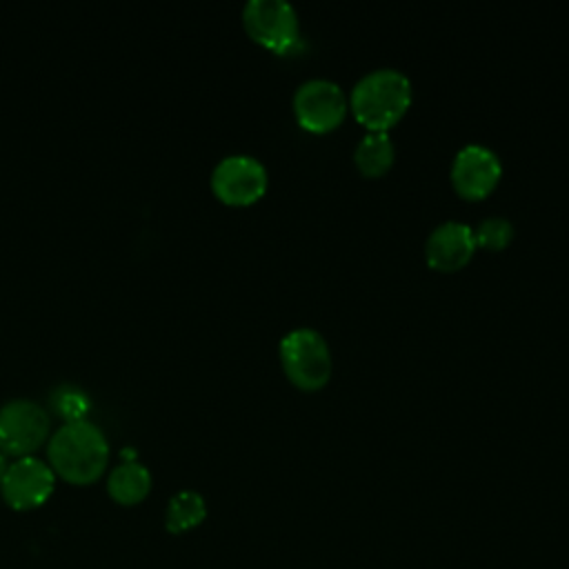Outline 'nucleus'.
Listing matches in <instances>:
<instances>
[{"instance_id": "f257e3e1", "label": "nucleus", "mask_w": 569, "mask_h": 569, "mask_svg": "<svg viewBox=\"0 0 569 569\" xmlns=\"http://www.w3.org/2000/svg\"><path fill=\"white\" fill-rule=\"evenodd\" d=\"M51 469L76 485L93 482L109 460V442L102 429L87 420H67L49 440Z\"/></svg>"}, {"instance_id": "f03ea898", "label": "nucleus", "mask_w": 569, "mask_h": 569, "mask_svg": "<svg viewBox=\"0 0 569 569\" xmlns=\"http://www.w3.org/2000/svg\"><path fill=\"white\" fill-rule=\"evenodd\" d=\"M411 102V80L393 67L367 71L351 87L349 107L369 129L391 127Z\"/></svg>"}, {"instance_id": "7ed1b4c3", "label": "nucleus", "mask_w": 569, "mask_h": 569, "mask_svg": "<svg viewBox=\"0 0 569 569\" xmlns=\"http://www.w3.org/2000/svg\"><path fill=\"white\" fill-rule=\"evenodd\" d=\"M280 362L287 378L300 389H318L331 376V349L311 327H296L280 340Z\"/></svg>"}, {"instance_id": "20e7f679", "label": "nucleus", "mask_w": 569, "mask_h": 569, "mask_svg": "<svg viewBox=\"0 0 569 569\" xmlns=\"http://www.w3.org/2000/svg\"><path fill=\"white\" fill-rule=\"evenodd\" d=\"M247 33L276 53L289 51L300 36V20L287 0H247L242 7Z\"/></svg>"}, {"instance_id": "39448f33", "label": "nucleus", "mask_w": 569, "mask_h": 569, "mask_svg": "<svg viewBox=\"0 0 569 569\" xmlns=\"http://www.w3.org/2000/svg\"><path fill=\"white\" fill-rule=\"evenodd\" d=\"M291 104L296 120L316 133L333 129L347 113V96L342 87L329 78H309L300 82Z\"/></svg>"}, {"instance_id": "423d86ee", "label": "nucleus", "mask_w": 569, "mask_h": 569, "mask_svg": "<svg viewBox=\"0 0 569 569\" xmlns=\"http://www.w3.org/2000/svg\"><path fill=\"white\" fill-rule=\"evenodd\" d=\"M49 431L47 409L29 398H11L0 407V449L29 456Z\"/></svg>"}, {"instance_id": "0eeeda50", "label": "nucleus", "mask_w": 569, "mask_h": 569, "mask_svg": "<svg viewBox=\"0 0 569 569\" xmlns=\"http://www.w3.org/2000/svg\"><path fill=\"white\" fill-rule=\"evenodd\" d=\"M267 167L249 153H229L211 171V189L227 204H249L267 189Z\"/></svg>"}, {"instance_id": "6e6552de", "label": "nucleus", "mask_w": 569, "mask_h": 569, "mask_svg": "<svg viewBox=\"0 0 569 569\" xmlns=\"http://www.w3.org/2000/svg\"><path fill=\"white\" fill-rule=\"evenodd\" d=\"M53 482L56 473L51 465L29 453L9 462L0 491L13 509H33L51 496Z\"/></svg>"}, {"instance_id": "1a4fd4ad", "label": "nucleus", "mask_w": 569, "mask_h": 569, "mask_svg": "<svg viewBox=\"0 0 569 569\" xmlns=\"http://www.w3.org/2000/svg\"><path fill=\"white\" fill-rule=\"evenodd\" d=\"M502 164L493 149L480 142L462 144L451 162V182L465 198L487 196L500 180Z\"/></svg>"}, {"instance_id": "9d476101", "label": "nucleus", "mask_w": 569, "mask_h": 569, "mask_svg": "<svg viewBox=\"0 0 569 569\" xmlns=\"http://www.w3.org/2000/svg\"><path fill=\"white\" fill-rule=\"evenodd\" d=\"M476 249L473 229L462 220H445L436 224L425 240V258L433 269L453 271L462 267Z\"/></svg>"}, {"instance_id": "9b49d317", "label": "nucleus", "mask_w": 569, "mask_h": 569, "mask_svg": "<svg viewBox=\"0 0 569 569\" xmlns=\"http://www.w3.org/2000/svg\"><path fill=\"white\" fill-rule=\"evenodd\" d=\"M107 489L111 498L120 505H136L140 502L151 489V473L138 460H122L118 467L111 469Z\"/></svg>"}, {"instance_id": "f8f14e48", "label": "nucleus", "mask_w": 569, "mask_h": 569, "mask_svg": "<svg viewBox=\"0 0 569 569\" xmlns=\"http://www.w3.org/2000/svg\"><path fill=\"white\" fill-rule=\"evenodd\" d=\"M393 156V140L385 129H369L353 149V162L365 176L385 173L391 167Z\"/></svg>"}, {"instance_id": "ddd939ff", "label": "nucleus", "mask_w": 569, "mask_h": 569, "mask_svg": "<svg viewBox=\"0 0 569 569\" xmlns=\"http://www.w3.org/2000/svg\"><path fill=\"white\" fill-rule=\"evenodd\" d=\"M207 516V507H204V498L198 491L184 489L178 491L176 496H171L169 505H167V529L173 533L187 531L198 527Z\"/></svg>"}, {"instance_id": "4468645a", "label": "nucleus", "mask_w": 569, "mask_h": 569, "mask_svg": "<svg viewBox=\"0 0 569 569\" xmlns=\"http://www.w3.org/2000/svg\"><path fill=\"white\" fill-rule=\"evenodd\" d=\"M51 407L67 420H80L91 407V398L78 385H60L51 391Z\"/></svg>"}, {"instance_id": "2eb2a0df", "label": "nucleus", "mask_w": 569, "mask_h": 569, "mask_svg": "<svg viewBox=\"0 0 569 569\" xmlns=\"http://www.w3.org/2000/svg\"><path fill=\"white\" fill-rule=\"evenodd\" d=\"M473 238H476V244L498 251L507 247L509 240L513 238V224L502 216H487L476 224Z\"/></svg>"}, {"instance_id": "dca6fc26", "label": "nucleus", "mask_w": 569, "mask_h": 569, "mask_svg": "<svg viewBox=\"0 0 569 569\" xmlns=\"http://www.w3.org/2000/svg\"><path fill=\"white\" fill-rule=\"evenodd\" d=\"M7 467H9V462H7L4 453H0V487H2V478H4V473H7Z\"/></svg>"}]
</instances>
